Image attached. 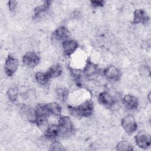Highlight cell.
I'll return each instance as SVG.
<instances>
[{"label":"cell","instance_id":"6da1fadb","mask_svg":"<svg viewBox=\"0 0 151 151\" xmlns=\"http://www.w3.org/2000/svg\"><path fill=\"white\" fill-rule=\"evenodd\" d=\"M93 103L90 99H87L78 106H68L67 109L70 114L76 117H90L93 111Z\"/></svg>","mask_w":151,"mask_h":151},{"label":"cell","instance_id":"7a4b0ae2","mask_svg":"<svg viewBox=\"0 0 151 151\" xmlns=\"http://www.w3.org/2000/svg\"><path fill=\"white\" fill-rule=\"evenodd\" d=\"M59 137L66 138L72 135L74 127L71 118L69 116H60L57 123Z\"/></svg>","mask_w":151,"mask_h":151},{"label":"cell","instance_id":"3957f363","mask_svg":"<svg viewBox=\"0 0 151 151\" xmlns=\"http://www.w3.org/2000/svg\"><path fill=\"white\" fill-rule=\"evenodd\" d=\"M36 121L35 124L37 126H43L47 123L48 118L51 116L46 104H38L35 107Z\"/></svg>","mask_w":151,"mask_h":151},{"label":"cell","instance_id":"277c9868","mask_svg":"<svg viewBox=\"0 0 151 151\" xmlns=\"http://www.w3.org/2000/svg\"><path fill=\"white\" fill-rule=\"evenodd\" d=\"M121 126L124 130L129 134H133L137 129V123L133 116L131 114L126 115L122 118Z\"/></svg>","mask_w":151,"mask_h":151},{"label":"cell","instance_id":"5b68a950","mask_svg":"<svg viewBox=\"0 0 151 151\" xmlns=\"http://www.w3.org/2000/svg\"><path fill=\"white\" fill-rule=\"evenodd\" d=\"M19 61L17 58L11 54H8L5 58L4 64V70L6 75L12 77L18 70Z\"/></svg>","mask_w":151,"mask_h":151},{"label":"cell","instance_id":"8992f818","mask_svg":"<svg viewBox=\"0 0 151 151\" xmlns=\"http://www.w3.org/2000/svg\"><path fill=\"white\" fill-rule=\"evenodd\" d=\"M98 100L101 105L107 109L113 108L116 103L114 97L107 91H102L99 93Z\"/></svg>","mask_w":151,"mask_h":151},{"label":"cell","instance_id":"52a82bcc","mask_svg":"<svg viewBox=\"0 0 151 151\" xmlns=\"http://www.w3.org/2000/svg\"><path fill=\"white\" fill-rule=\"evenodd\" d=\"M19 114L24 120L31 123H35L36 114L35 108L27 105H22L19 109Z\"/></svg>","mask_w":151,"mask_h":151},{"label":"cell","instance_id":"ba28073f","mask_svg":"<svg viewBox=\"0 0 151 151\" xmlns=\"http://www.w3.org/2000/svg\"><path fill=\"white\" fill-rule=\"evenodd\" d=\"M136 145L140 149H146L151 144L150 135L145 132H139L134 137Z\"/></svg>","mask_w":151,"mask_h":151},{"label":"cell","instance_id":"9c48e42d","mask_svg":"<svg viewBox=\"0 0 151 151\" xmlns=\"http://www.w3.org/2000/svg\"><path fill=\"white\" fill-rule=\"evenodd\" d=\"M22 61L25 65L29 68H34L40 63V57L35 52L29 51L22 56Z\"/></svg>","mask_w":151,"mask_h":151},{"label":"cell","instance_id":"30bf717a","mask_svg":"<svg viewBox=\"0 0 151 151\" xmlns=\"http://www.w3.org/2000/svg\"><path fill=\"white\" fill-rule=\"evenodd\" d=\"M100 68L99 66L90 59H88L85 64V66L83 68V73L84 76L88 78L94 77L97 76L100 73Z\"/></svg>","mask_w":151,"mask_h":151},{"label":"cell","instance_id":"8fae6325","mask_svg":"<svg viewBox=\"0 0 151 151\" xmlns=\"http://www.w3.org/2000/svg\"><path fill=\"white\" fill-rule=\"evenodd\" d=\"M103 75L107 80L116 81L120 79L121 73L117 67L110 65L103 70Z\"/></svg>","mask_w":151,"mask_h":151},{"label":"cell","instance_id":"7c38bea8","mask_svg":"<svg viewBox=\"0 0 151 151\" xmlns=\"http://www.w3.org/2000/svg\"><path fill=\"white\" fill-rule=\"evenodd\" d=\"M62 48L64 54L67 57H70L77 51L78 44L75 40L68 38L62 42Z\"/></svg>","mask_w":151,"mask_h":151},{"label":"cell","instance_id":"4fadbf2b","mask_svg":"<svg viewBox=\"0 0 151 151\" xmlns=\"http://www.w3.org/2000/svg\"><path fill=\"white\" fill-rule=\"evenodd\" d=\"M149 21V17L143 9H137L133 12V24H146Z\"/></svg>","mask_w":151,"mask_h":151},{"label":"cell","instance_id":"5bb4252c","mask_svg":"<svg viewBox=\"0 0 151 151\" xmlns=\"http://www.w3.org/2000/svg\"><path fill=\"white\" fill-rule=\"evenodd\" d=\"M122 102L124 107L130 110H136L139 104L138 99L131 94L125 95L123 97Z\"/></svg>","mask_w":151,"mask_h":151},{"label":"cell","instance_id":"9a60e30c","mask_svg":"<svg viewBox=\"0 0 151 151\" xmlns=\"http://www.w3.org/2000/svg\"><path fill=\"white\" fill-rule=\"evenodd\" d=\"M51 1H44L42 4L40 6H37L34 9V15L33 19L35 20H38L42 17V16L47 12L48 10L50 8Z\"/></svg>","mask_w":151,"mask_h":151},{"label":"cell","instance_id":"2e32d148","mask_svg":"<svg viewBox=\"0 0 151 151\" xmlns=\"http://www.w3.org/2000/svg\"><path fill=\"white\" fill-rule=\"evenodd\" d=\"M70 32L68 29L64 26L58 27L53 32V37L57 41H61L62 42L68 39Z\"/></svg>","mask_w":151,"mask_h":151},{"label":"cell","instance_id":"e0dca14e","mask_svg":"<svg viewBox=\"0 0 151 151\" xmlns=\"http://www.w3.org/2000/svg\"><path fill=\"white\" fill-rule=\"evenodd\" d=\"M44 136L49 140L55 139L59 137V132L57 124H52L48 125L45 130Z\"/></svg>","mask_w":151,"mask_h":151},{"label":"cell","instance_id":"ac0fdd59","mask_svg":"<svg viewBox=\"0 0 151 151\" xmlns=\"http://www.w3.org/2000/svg\"><path fill=\"white\" fill-rule=\"evenodd\" d=\"M55 95L58 100L62 103L65 102L69 96V90L63 86H59L55 89Z\"/></svg>","mask_w":151,"mask_h":151},{"label":"cell","instance_id":"d6986e66","mask_svg":"<svg viewBox=\"0 0 151 151\" xmlns=\"http://www.w3.org/2000/svg\"><path fill=\"white\" fill-rule=\"evenodd\" d=\"M63 72V68L59 64H55L51 66L47 71L50 78H57L60 76Z\"/></svg>","mask_w":151,"mask_h":151},{"label":"cell","instance_id":"ffe728a7","mask_svg":"<svg viewBox=\"0 0 151 151\" xmlns=\"http://www.w3.org/2000/svg\"><path fill=\"white\" fill-rule=\"evenodd\" d=\"M47 107L51 116L60 117L61 113V107L56 102H51L46 104Z\"/></svg>","mask_w":151,"mask_h":151},{"label":"cell","instance_id":"44dd1931","mask_svg":"<svg viewBox=\"0 0 151 151\" xmlns=\"http://www.w3.org/2000/svg\"><path fill=\"white\" fill-rule=\"evenodd\" d=\"M35 79L38 84L41 85H45L48 83L51 78L46 71L37 72L35 74Z\"/></svg>","mask_w":151,"mask_h":151},{"label":"cell","instance_id":"7402d4cb","mask_svg":"<svg viewBox=\"0 0 151 151\" xmlns=\"http://www.w3.org/2000/svg\"><path fill=\"white\" fill-rule=\"evenodd\" d=\"M117 150L124 151V150H133V147L130 143L126 140H122L119 142L116 147Z\"/></svg>","mask_w":151,"mask_h":151},{"label":"cell","instance_id":"603a6c76","mask_svg":"<svg viewBox=\"0 0 151 151\" xmlns=\"http://www.w3.org/2000/svg\"><path fill=\"white\" fill-rule=\"evenodd\" d=\"M6 95L9 101L11 102H15L17 100L18 96V90L15 87H10L7 90Z\"/></svg>","mask_w":151,"mask_h":151},{"label":"cell","instance_id":"cb8c5ba5","mask_svg":"<svg viewBox=\"0 0 151 151\" xmlns=\"http://www.w3.org/2000/svg\"><path fill=\"white\" fill-rule=\"evenodd\" d=\"M65 150V149L62 143L58 141L53 142L50 146V150L61 151V150Z\"/></svg>","mask_w":151,"mask_h":151},{"label":"cell","instance_id":"d4e9b609","mask_svg":"<svg viewBox=\"0 0 151 151\" xmlns=\"http://www.w3.org/2000/svg\"><path fill=\"white\" fill-rule=\"evenodd\" d=\"M90 4L93 8H99L104 6V1L103 0H93L90 1Z\"/></svg>","mask_w":151,"mask_h":151},{"label":"cell","instance_id":"484cf974","mask_svg":"<svg viewBox=\"0 0 151 151\" xmlns=\"http://www.w3.org/2000/svg\"><path fill=\"white\" fill-rule=\"evenodd\" d=\"M17 5H18V2L15 0L9 1H8V3L9 9L12 12H14L16 10L17 8Z\"/></svg>","mask_w":151,"mask_h":151}]
</instances>
